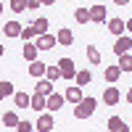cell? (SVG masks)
Returning <instances> with one entry per match:
<instances>
[{
	"instance_id": "cell-34",
	"label": "cell",
	"mask_w": 132,
	"mask_h": 132,
	"mask_svg": "<svg viewBox=\"0 0 132 132\" xmlns=\"http://www.w3.org/2000/svg\"><path fill=\"white\" fill-rule=\"evenodd\" d=\"M3 53H5V48H3V42H0V58H3Z\"/></svg>"
},
{
	"instance_id": "cell-24",
	"label": "cell",
	"mask_w": 132,
	"mask_h": 132,
	"mask_svg": "<svg viewBox=\"0 0 132 132\" xmlns=\"http://www.w3.org/2000/svg\"><path fill=\"white\" fill-rule=\"evenodd\" d=\"M116 69L119 71H132V56H129V53H124V56H119V66H116Z\"/></svg>"
},
{
	"instance_id": "cell-7",
	"label": "cell",
	"mask_w": 132,
	"mask_h": 132,
	"mask_svg": "<svg viewBox=\"0 0 132 132\" xmlns=\"http://www.w3.org/2000/svg\"><path fill=\"white\" fill-rule=\"evenodd\" d=\"M87 13H90L93 24H103V21H106V5H90Z\"/></svg>"
},
{
	"instance_id": "cell-28",
	"label": "cell",
	"mask_w": 132,
	"mask_h": 132,
	"mask_svg": "<svg viewBox=\"0 0 132 132\" xmlns=\"http://www.w3.org/2000/svg\"><path fill=\"white\" fill-rule=\"evenodd\" d=\"M13 129H16V132H32V129H35V124L27 122V119H19V124H16Z\"/></svg>"
},
{
	"instance_id": "cell-35",
	"label": "cell",
	"mask_w": 132,
	"mask_h": 132,
	"mask_svg": "<svg viewBox=\"0 0 132 132\" xmlns=\"http://www.w3.org/2000/svg\"><path fill=\"white\" fill-rule=\"evenodd\" d=\"M3 8H5V5H3V3H0V13H3Z\"/></svg>"
},
{
	"instance_id": "cell-19",
	"label": "cell",
	"mask_w": 132,
	"mask_h": 132,
	"mask_svg": "<svg viewBox=\"0 0 132 132\" xmlns=\"http://www.w3.org/2000/svg\"><path fill=\"white\" fill-rule=\"evenodd\" d=\"M50 93H56V90H53V82H48V79H40V82H37V95L48 98Z\"/></svg>"
},
{
	"instance_id": "cell-27",
	"label": "cell",
	"mask_w": 132,
	"mask_h": 132,
	"mask_svg": "<svg viewBox=\"0 0 132 132\" xmlns=\"http://www.w3.org/2000/svg\"><path fill=\"white\" fill-rule=\"evenodd\" d=\"M19 37L24 40V42H32V37H37V35H35V27H32V24H29V27H21V35H19Z\"/></svg>"
},
{
	"instance_id": "cell-33",
	"label": "cell",
	"mask_w": 132,
	"mask_h": 132,
	"mask_svg": "<svg viewBox=\"0 0 132 132\" xmlns=\"http://www.w3.org/2000/svg\"><path fill=\"white\" fill-rule=\"evenodd\" d=\"M40 3H42V5H53V3H56V0H40Z\"/></svg>"
},
{
	"instance_id": "cell-5",
	"label": "cell",
	"mask_w": 132,
	"mask_h": 132,
	"mask_svg": "<svg viewBox=\"0 0 132 132\" xmlns=\"http://www.w3.org/2000/svg\"><path fill=\"white\" fill-rule=\"evenodd\" d=\"M129 48H132V37H129V35L116 37V42H114V53H116V56H124V53H129Z\"/></svg>"
},
{
	"instance_id": "cell-6",
	"label": "cell",
	"mask_w": 132,
	"mask_h": 132,
	"mask_svg": "<svg viewBox=\"0 0 132 132\" xmlns=\"http://www.w3.org/2000/svg\"><path fill=\"white\" fill-rule=\"evenodd\" d=\"M63 103H66V101H63L61 93H50V95L45 98V111H58Z\"/></svg>"
},
{
	"instance_id": "cell-14",
	"label": "cell",
	"mask_w": 132,
	"mask_h": 132,
	"mask_svg": "<svg viewBox=\"0 0 132 132\" xmlns=\"http://www.w3.org/2000/svg\"><path fill=\"white\" fill-rule=\"evenodd\" d=\"M45 66L48 63H42V61H32L29 63V74L35 77V79H42V77H45Z\"/></svg>"
},
{
	"instance_id": "cell-16",
	"label": "cell",
	"mask_w": 132,
	"mask_h": 132,
	"mask_svg": "<svg viewBox=\"0 0 132 132\" xmlns=\"http://www.w3.org/2000/svg\"><path fill=\"white\" fill-rule=\"evenodd\" d=\"M21 56H24L29 63H32V61H37V48H35V42H24V48H21Z\"/></svg>"
},
{
	"instance_id": "cell-18",
	"label": "cell",
	"mask_w": 132,
	"mask_h": 132,
	"mask_svg": "<svg viewBox=\"0 0 132 132\" xmlns=\"http://www.w3.org/2000/svg\"><path fill=\"white\" fill-rule=\"evenodd\" d=\"M13 101H16V108H21V111L29 108V95H27L24 90H16V93H13Z\"/></svg>"
},
{
	"instance_id": "cell-37",
	"label": "cell",
	"mask_w": 132,
	"mask_h": 132,
	"mask_svg": "<svg viewBox=\"0 0 132 132\" xmlns=\"http://www.w3.org/2000/svg\"><path fill=\"white\" fill-rule=\"evenodd\" d=\"M53 132H56V129H53Z\"/></svg>"
},
{
	"instance_id": "cell-3",
	"label": "cell",
	"mask_w": 132,
	"mask_h": 132,
	"mask_svg": "<svg viewBox=\"0 0 132 132\" xmlns=\"http://www.w3.org/2000/svg\"><path fill=\"white\" fill-rule=\"evenodd\" d=\"M101 101L106 103V106H116L119 101H122V90H119V87H114V85H108L106 90H103V98Z\"/></svg>"
},
{
	"instance_id": "cell-2",
	"label": "cell",
	"mask_w": 132,
	"mask_h": 132,
	"mask_svg": "<svg viewBox=\"0 0 132 132\" xmlns=\"http://www.w3.org/2000/svg\"><path fill=\"white\" fill-rule=\"evenodd\" d=\"M56 129V122H53V114L45 111L37 116V124H35V132H53Z\"/></svg>"
},
{
	"instance_id": "cell-30",
	"label": "cell",
	"mask_w": 132,
	"mask_h": 132,
	"mask_svg": "<svg viewBox=\"0 0 132 132\" xmlns=\"http://www.w3.org/2000/svg\"><path fill=\"white\" fill-rule=\"evenodd\" d=\"M8 8L13 11V13H21V11H27V5H24V0H11V3H8Z\"/></svg>"
},
{
	"instance_id": "cell-22",
	"label": "cell",
	"mask_w": 132,
	"mask_h": 132,
	"mask_svg": "<svg viewBox=\"0 0 132 132\" xmlns=\"http://www.w3.org/2000/svg\"><path fill=\"white\" fill-rule=\"evenodd\" d=\"M29 108H35V111H45V98L42 95H29Z\"/></svg>"
},
{
	"instance_id": "cell-9",
	"label": "cell",
	"mask_w": 132,
	"mask_h": 132,
	"mask_svg": "<svg viewBox=\"0 0 132 132\" xmlns=\"http://www.w3.org/2000/svg\"><path fill=\"white\" fill-rule=\"evenodd\" d=\"M37 50H53L56 48V35H40L37 42H35Z\"/></svg>"
},
{
	"instance_id": "cell-23",
	"label": "cell",
	"mask_w": 132,
	"mask_h": 132,
	"mask_svg": "<svg viewBox=\"0 0 132 132\" xmlns=\"http://www.w3.org/2000/svg\"><path fill=\"white\" fill-rule=\"evenodd\" d=\"M103 77H106V82H108V85H114V82L119 79V77H122V71H119L116 66H106V71H103Z\"/></svg>"
},
{
	"instance_id": "cell-20",
	"label": "cell",
	"mask_w": 132,
	"mask_h": 132,
	"mask_svg": "<svg viewBox=\"0 0 132 132\" xmlns=\"http://www.w3.org/2000/svg\"><path fill=\"white\" fill-rule=\"evenodd\" d=\"M74 19H77V24H90V13H87V5H79L74 11Z\"/></svg>"
},
{
	"instance_id": "cell-21",
	"label": "cell",
	"mask_w": 132,
	"mask_h": 132,
	"mask_svg": "<svg viewBox=\"0 0 132 132\" xmlns=\"http://www.w3.org/2000/svg\"><path fill=\"white\" fill-rule=\"evenodd\" d=\"M42 79H48V82H56V79H61V69L56 63L53 66H45V77H42Z\"/></svg>"
},
{
	"instance_id": "cell-15",
	"label": "cell",
	"mask_w": 132,
	"mask_h": 132,
	"mask_svg": "<svg viewBox=\"0 0 132 132\" xmlns=\"http://www.w3.org/2000/svg\"><path fill=\"white\" fill-rule=\"evenodd\" d=\"M3 35L5 37H19L21 35V24H19V21H8V24H3Z\"/></svg>"
},
{
	"instance_id": "cell-10",
	"label": "cell",
	"mask_w": 132,
	"mask_h": 132,
	"mask_svg": "<svg viewBox=\"0 0 132 132\" xmlns=\"http://www.w3.org/2000/svg\"><path fill=\"white\" fill-rule=\"evenodd\" d=\"M82 98H85V93H82L77 85H74V87H66V93H63V101H69V103H74V106L79 103Z\"/></svg>"
},
{
	"instance_id": "cell-17",
	"label": "cell",
	"mask_w": 132,
	"mask_h": 132,
	"mask_svg": "<svg viewBox=\"0 0 132 132\" xmlns=\"http://www.w3.org/2000/svg\"><path fill=\"white\" fill-rule=\"evenodd\" d=\"M32 27H35V35L40 37V35H48V27H50V21H48L45 16H40V19H35V24H32Z\"/></svg>"
},
{
	"instance_id": "cell-11",
	"label": "cell",
	"mask_w": 132,
	"mask_h": 132,
	"mask_svg": "<svg viewBox=\"0 0 132 132\" xmlns=\"http://www.w3.org/2000/svg\"><path fill=\"white\" fill-rule=\"evenodd\" d=\"M108 132H129V124L122 122V116H111L108 119Z\"/></svg>"
},
{
	"instance_id": "cell-32",
	"label": "cell",
	"mask_w": 132,
	"mask_h": 132,
	"mask_svg": "<svg viewBox=\"0 0 132 132\" xmlns=\"http://www.w3.org/2000/svg\"><path fill=\"white\" fill-rule=\"evenodd\" d=\"M116 5H129V0H114Z\"/></svg>"
},
{
	"instance_id": "cell-31",
	"label": "cell",
	"mask_w": 132,
	"mask_h": 132,
	"mask_svg": "<svg viewBox=\"0 0 132 132\" xmlns=\"http://www.w3.org/2000/svg\"><path fill=\"white\" fill-rule=\"evenodd\" d=\"M24 5H27V11H37L42 3H40V0H24Z\"/></svg>"
},
{
	"instance_id": "cell-29",
	"label": "cell",
	"mask_w": 132,
	"mask_h": 132,
	"mask_svg": "<svg viewBox=\"0 0 132 132\" xmlns=\"http://www.w3.org/2000/svg\"><path fill=\"white\" fill-rule=\"evenodd\" d=\"M16 90H13V82H0V95L3 98H8V95H13Z\"/></svg>"
},
{
	"instance_id": "cell-4",
	"label": "cell",
	"mask_w": 132,
	"mask_h": 132,
	"mask_svg": "<svg viewBox=\"0 0 132 132\" xmlns=\"http://www.w3.org/2000/svg\"><path fill=\"white\" fill-rule=\"evenodd\" d=\"M56 66L61 69V77H63V79H74V74H77V66H74V61H71V58H61Z\"/></svg>"
},
{
	"instance_id": "cell-26",
	"label": "cell",
	"mask_w": 132,
	"mask_h": 132,
	"mask_svg": "<svg viewBox=\"0 0 132 132\" xmlns=\"http://www.w3.org/2000/svg\"><path fill=\"white\" fill-rule=\"evenodd\" d=\"M87 61H90L93 66H98V63H101V50H98L95 45H87Z\"/></svg>"
},
{
	"instance_id": "cell-25",
	"label": "cell",
	"mask_w": 132,
	"mask_h": 132,
	"mask_svg": "<svg viewBox=\"0 0 132 132\" xmlns=\"http://www.w3.org/2000/svg\"><path fill=\"white\" fill-rule=\"evenodd\" d=\"M16 124H19V114H16V111H5V114H3V127H11V129H13Z\"/></svg>"
},
{
	"instance_id": "cell-36",
	"label": "cell",
	"mask_w": 132,
	"mask_h": 132,
	"mask_svg": "<svg viewBox=\"0 0 132 132\" xmlns=\"http://www.w3.org/2000/svg\"><path fill=\"white\" fill-rule=\"evenodd\" d=\"M32 132H35V129H32Z\"/></svg>"
},
{
	"instance_id": "cell-1",
	"label": "cell",
	"mask_w": 132,
	"mask_h": 132,
	"mask_svg": "<svg viewBox=\"0 0 132 132\" xmlns=\"http://www.w3.org/2000/svg\"><path fill=\"white\" fill-rule=\"evenodd\" d=\"M95 108H98V98H90V95H85L82 101L74 106V116H77V119H90Z\"/></svg>"
},
{
	"instance_id": "cell-13",
	"label": "cell",
	"mask_w": 132,
	"mask_h": 132,
	"mask_svg": "<svg viewBox=\"0 0 132 132\" xmlns=\"http://www.w3.org/2000/svg\"><path fill=\"white\" fill-rule=\"evenodd\" d=\"M74 82H77V87H87V85L93 82V74L87 71V69H79V71L74 74Z\"/></svg>"
},
{
	"instance_id": "cell-8",
	"label": "cell",
	"mask_w": 132,
	"mask_h": 132,
	"mask_svg": "<svg viewBox=\"0 0 132 132\" xmlns=\"http://www.w3.org/2000/svg\"><path fill=\"white\" fill-rule=\"evenodd\" d=\"M71 42H74V32L69 29V27H61L58 29V35H56V45H71Z\"/></svg>"
},
{
	"instance_id": "cell-12",
	"label": "cell",
	"mask_w": 132,
	"mask_h": 132,
	"mask_svg": "<svg viewBox=\"0 0 132 132\" xmlns=\"http://www.w3.org/2000/svg\"><path fill=\"white\" fill-rule=\"evenodd\" d=\"M108 32L116 35V37H122V35H127V24L122 19H111V21H108Z\"/></svg>"
}]
</instances>
